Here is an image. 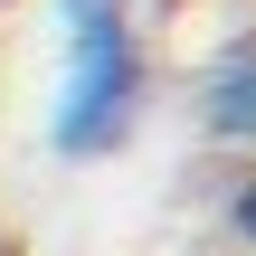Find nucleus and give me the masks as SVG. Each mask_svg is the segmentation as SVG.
<instances>
[{"label": "nucleus", "mask_w": 256, "mask_h": 256, "mask_svg": "<svg viewBox=\"0 0 256 256\" xmlns=\"http://www.w3.org/2000/svg\"><path fill=\"white\" fill-rule=\"evenodd\" d=\"M57 28H66V66L48 95V152L95 162L142 114V38H133L124 0H57Z\"/></svg>", "instance_id": "nucleus-1"}, {"label": "nucleus", "mask_w": 256, "mask_h": 256, "mask_svg": "<svg viewBox=\"0 0 256 256\" xmlns=\"http://www.w3.org/2000/svg\"><path fill=\"white\" fill-rule=\"evenodd\" d=\"M200 124H209L218 142L256 152V38H238V48L209 66V86H200Z\"/></svg>", "instance_id": "nucleus-2"}, {"label": "nucleus", "mask_w": 256, "mask_h": 256, "mask_svg": "<svg viewBox=\"0 0 256 256\" xmlns=\"http://www.w3.org/2000/svg\"><path fill=\"white\" fill-rule=\"evenodd\" d=\"M228 228H238V238H247V247H256V171H247V180H238V190H228Z\"/></svg>", "instance_id": "nucleus-3"}]
</instances>
